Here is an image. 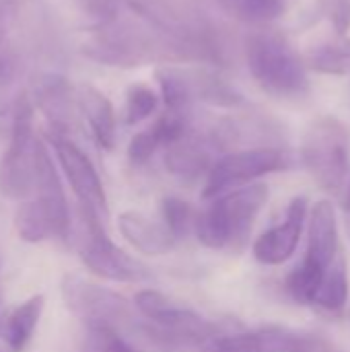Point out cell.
Masks as SVG:
<instances>
[{"mask_svg": "<svg viewBox=\"0 0 350 352\" xmlns=\"http://www.w3.org/2000/svg\"><path fill=\"white\" fill-rule=\"evenodd\" d=\"M190 82H192L194 101L200 99L219 107H237L243 103L241 93L215 72L190 70Z\"/></svg>", "mask_w": 350, "mask_h": 352, "instance_id": "d6986e66", "label": "cell"}, {"mask_svg": "<svg viewBox=\"0 0 350 352\" xmlns=\"http://www.w3.org/2000/svg\"><path fill=\"white\" fill-rule=\"evenodd\" d=\"M301 163L328 194H338L349 177L350 132L334 116L316 118L301 142Z\"/></svg>", "mask_w": 350, "mask_h": 352, "instance_id": "5b68a950", "label": "cell"}, {"mask_svg": "<svg viewBox=\"0 0 350 352\" xmlns=\"http://www.w3.org/2000/svg\"><path fill=\"white\" fill-rule=\"evenodd\" d=\"M340 254L338 245V221L330 200H320L311 208L307 225V250L291 274L287 276L285 289L293 301L301 305H314L320 285Z\"/></svg>", "mask_w": 350, "mask_h": 352, "instance_id": "277c9868", "label": "cell"}, {"mask_svg": "<svg viewBox=\"0 0 350 352\" xmlns=\"http://www.w3.org/2000/svg\"><path fill=\"white\" fill-rule=\"evenodd\" d=\"M347 301H349V276H347V260L340 252L334 264L328 268L314 305L326 314L340 316L347 307Z\"/></svg>", "mask_w": 350, "mask_h": 352, "instance_id": "ac0fdd59", "label": "cell"}, {"mask_svg": "<svg viewBox=\"0 0 350 352\" xmlns=\"http://www.w3.org/2000/svg\"><path fill=\"white\" fill-rule=\"evenodd\" d=\"M307 68L322 74H349L350 72V39L330 41L314 47L305 58Z\"/></svg>", "mask_w": 350, "mask_h": 352, "instance_id": "44dd1931", "label": "cell"}, {"mask_svg": "<svg viewBox=\"0 0 350 352\" xmlns=\"http://www.w3.org/2000/svg\"><path fill=\"white\" fill-rule=\"evenodd\" d=\"M342 212H344V223H347V231L350 235V182L347 188V196H344V204H342Z\"/></svg>", "mask_w": 350, "mask_h": 352, "instance_id": "83f0119b", "label": "cell"}, {"mask_svg": "<svg viewBox=\"0 0 350 352\" xmlns=\"http://www.w3.org/2000/svg\"><path fill=\"white\" fill-rule=\"evenodd\" d=\"M196 217H198V212H194V208L188 202H184L182 198L167 196L161 200V221L173 233L175 239H182L194 231Z\"/></svg>", "mask_w": 350, "mask_h": 352, "instance_id": "603a6c76", "label": "cell"}, {"mask_svg": "<svg viewBox=\"0 0 350 352\" xmlns=\"http://www.w3.org/2000/svg\"><path fill=\"white\" fill-rule=\"evenodd\" d=\"M45 299L43 295H33L25 299L21 305H17L2 322L0 336L4 344L12 352H23L33 338V332L39 324V318L43 314Z\"/></svg>", "mask_w": 350, "mask_h": 352, "instance_id": "e0dca14e", "label": "cell"}, {"mask_svg": "<svg viewBox=\"0 0 350 352\" xmlns=\"http://www.w3.org/2000/svg\"><path fill=\"white\" fill-rule=\"evenodd\" d=\"M62 299L72 316H76L89 330L105 328L120 334L140 332L142 322L134 318V309L120 293L93 285L80 276L68 274L62 280Z\"/></svg>", "mask_w": 350, "mask_h": 352, "instance_id": "8992f818", "label": "cell"}, {"mask_svg": "<svg viewBox=\"0 0 350 352\" xmlns=\"http://www.w3.org/2000/svg\"><path fill=\"white\" fill-rule=\"evenodd\" d=\"M157 105H159V97L151 87L140 82L132 85L126 93V124L136 126L144 122L146 118H151V113H155Z\"/></svg>", "mask_w": 350, "mask_h": 352, "instance_id": "cb8c5ba5", "label": "cell"}, {"mask_svg": "<svg viewBox=\"0 0 350 352\" xmlns=\"http://www.w3.org/2000/svg\"><path fill=\"white\" fill-rule=\"evenodd\" d=\"M208 352H336L318 334L281 326L229 334L210 342Z\"/></svg>", "mask_w": 350, "mask_h": 352, "instance_id": "30bf717a", "label": "cell"}, {"mask_svg": "<svg viewBox=\"0 0 350 352\" xmlns=\"http://www.w3.org/2000/svg\"><path fill=\"white\" fill-rule=\"evenodd\" d=\"M37 103L56 128L58 136H64L66 130H70L74 122V107H72V91L66 82V78L58 74L43 76L35 91Z\"/></svg>", "mask_w": 350, "mask_h": 352, "instance_id": "2e32d148", "label": "cell"}, {"mask_svg": "<svg viewBox=\"0 0 350 352\" xmlns=\"http://www.w3.org/2000/svg\"><path fill=\"white\" fill-rule=\"evenodd\" d=\"M266 202L268 186L264 184H250L221 194L198 212L194 235L210 250H237L245 243Z\"/></svg>", "mask_w": 350, "mask_h": 352, "instance_id": "6da1fadb", "label": "cell"}, {"mask_svg": "<svg viewBox=\"0 0 350 352\" xmlns=\"http://www.w3.org/2000/svg\"><path fill=\"white\" fill-rule=\"evenodd\" d=\"M293 165V153L283 146H254L231 151L215 161L210 173L206 175L202 196L206 200H212L231 190L250 186L264 175L287 171Z\"/></svg>", "mask_w": 350, "mask_h": 352, "instance_id": "ba28073f", "label": "cell"}, {"mask_svg": "<svg viewBox=\"0 0 350 352\" xmlns=\"http://www.w3.org/2000/svg\"><path fill=\"white\" fill-rule=\"evenodd\" d=\"M245 60L254 80L272 97L301 99L309 93L307 64L289 39L276 31H256L245 41Z\"/></svg>", "mask_w": 350, "mask_h": 352, "instance_id": "7a4b0ae2", "label": "cell"}, {"mask_svg": "<svg viewBox=\"0 0 350 352\" xmlns=\"http://www.w3.org/2000/svg\"><path fill=\"white\" fill-rule=\"evenodd\" d=\"M157 82L161 87V95L165 99L167 111L184 113L188 116L190 105L194 103L192 82H190V70H179L171 66H163L155 72Z\"/></svg>", "mask_w": 350, "mask_h": 352, "instance_id": "ffe728a7", "label": "cell"}, {"mask_svg": "<svg viewBox=\"0 0 350 352\" xmlns=\"http://www.w3.org/2000/svg\"><path fill=\"white\" fill-rule=\"evenodd\" d=\"M76 99L95 142L103 151H111L116 146V113L111 101L93 85H80Z\"/></svg>", "mask_w": 350, "mask_h": 352, "instance_id": "9a60e30c", "label": "cell"}, {"mask_svg": "<svg viewBox=\"0 0 350 352\" xmlns=\"http://www.w3.org/2000/svg\"><path fill=\"white\" fill-rule=\"evenodd\" d=\"M39 138L33 132V107L21 99L12 113L10 144L0 161V194L8 200H29L35 192Z\"/></svg>", "mask_w": 350, "mask_h": 352, "instance_id": "9c48e42d", "label": "cell"}, {"mask_svg": "<svg viewBox=\"0 0 350 352\" xmlns=\"http://www.w3.org/2000/svg\"><path fill=\"white\" fill-rule=\"evenodd\" d=\"M307 219V198L295 196L285 212V221L264 231L254 241V258L264 266L285 264L297 252Z\"/></svg>", "mask_w": 350, "mask_h": 352, "instance_id": "7c38bea8", "label": "cell"}, {"mask_svg": "<svg viewBox=\"0 0 350 352\" xmlns=\"http://www.w3.org/2000/svg\"><path fill=\"white\" fill-rule=\"evenodd\" d=\"M221 4L231 16L243 23L264 25L283 14L287 0H221Z\"/></svg>", "mask_w": 350, "mask_h": 352, "instance_id": "7402d4cb", "label": "cell"}, {"mask_svg": "<svg viewBox=\"0 0 350 352\" xmlns=\"http://www.w3.org/2000/svg\"><path fill=\"white\" fill-rule=\"evenodd\" d=\"M217 144L208 136V132L198 134L188 130L179 140L165 148V167L171 175L182 182H196L202 175H208L215 165Z\"/></svg>", "mask_w": 350, "mask_h": 352, "instance_id": "4fadbf2b", "label": "cell"}, {"mask_svg": "<svg viewBox=\"0 0 350 352\" xmlns=\"http://www.w3.org/2000/svg\"><path fill=\"white\" fill-rule=\"evenodd\" d=\"M12 19V2L10 0H0V43L6 37V29Z\"/></svg>", "mask_w": 350, "mask_h": 352, "instance_id": "4316f807", "label": "cell"}, {"mask_svg": "<svg viewBox=\"0 0 350 352\" xmlns=\"http://www.w3.org/2000/svg\"><path fill=\"white\" fill-rule=\"evenodd\" d=\"M134 307L144 320L140 334L163 346H200L215 342L217 326L200 314L171 301L159 291L144 289L134 295Z\"/></svg>", "mask_w": 350, "mask_h": 352, "instance_id": "3957f363", "label": "cell"}, {"mask_svg": "<svg viewBox=\"0 0 350 352\" xmlns=\"http://www.w3.org/2000/svg\"><path fill=\"white\" fill-rule=\"evenodd\" d=\"M322 8L330 16L336 33L344 37L350 29V0H322Z\"/></svg>", "mask_w": 350, "mask_h": 352, "instance_id": "484cf974", "label": "cell"}, {"mask_svg": "<svg viewBox=\"0 0 350 352\" xmlns=\"http://www.w3.org/2000/svg\"><path fill=\"white\" fill-rule=\"evenodd\" d=\"M50 144L80 206L103 219L107 214V198H105L101 177L95 165L91 163V159L66 136L52 134Z\"/></svg>", "mask_w": 350, "mask_h": 352, "instance_id": "8fae6325", "label": "cell"}, {"mask_svg": "<svg viewBox=\"0 0 350 352\" xmlns=\"http://www.w3.org/2000/svg\"><path fill=\"white\" fill-rule=\"evenodd\" d=\"M118 229L134 250L146 256H163L171 252L177 241L163 221H153L136 210L122 212L118 217Z\"/></svg>", "mask_w": 350, "mask_h": 352, "instance_id": "5bb4252c", "label": "cell"}, {"mask_svg": "<svg viewBox=\"0 0 350 352\" xmlns=\"http://www.w3.org/2000/svg\"><path fill=\"white\" fill-rule=\"evenodd\" d=\"M87 352H140L136 351L124 334L116 330H105V328H95L89 330V340H87Z\"/></svg>", "mask_w": 350, "mask_h": 352, "instance_id": "d4e9b609", "label": "cell"}, {"mask_svg": "<svg viewBox=\"0 0 350 352\" xmlns=\"http://www.w3.org/2000/svg\"><path fill=\"white\" fill-rule=\"evenodd\" d=\"M80 229L76 250L80 262L99 278L111 283H146L153 278L149 266L118 248L105 233L101 217L80 206Z\"/></svg>", "mask_w": 350, "mask_h": 352, "instance_id": "52a82bcc", "label": "cell"}]
</instances>
